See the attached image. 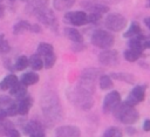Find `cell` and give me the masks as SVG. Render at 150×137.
<instances>
[{
  "label": "cell",
  "mask_w": 150,
  "mask_h": 137,
  "mask_svg": "<svg viewBox=\"0 0 150 137\" xmlns=\"http://www.w3.org/2000/svg\"><path fill=\"white\" fill-rule=\"evenodd\" d=\"M7 137H21V136H20V132H19L16 129L13 128V129L9 131V133L7 135Z\"/></svg>",
  "instance_id": "cell-37"
},
{
  "label": "cell",
  "mask_w": 150,
  "mask_h": 137,
  "mask_svg": "<svg viewBox=\"0 0 150 137\" xmlns=\"http://www.w3.org/2000/svg\"><path fill=\"white\" fill-rule=\"evenodd\" d=\"M6 112L7 116H16L19 115V105H18V101H12L7 108H6Z\"/></svg>",
  "instance_id": "cell-31"
},
{
  "label": "cell",
  "mask_w": 150,
  "mask_h": 137,
  "mask_svg": "<svg viewBox=\"0 0 150 137\" xmlns=\"http://www.w3.org/2000/svg\"><path fill=\"white\" fill-rule=\"evenodd\" d=\"M29 137H46L45 132L43 131H36V132H33L29 135Z\"/></svg>",
  "instance_id": "cell-38"
},
{
  "label": "cell",
  "mask_w": 150,
  "mask_h": 137,
  "mask_svg": "<svg viewBox=\"0 0 150 137\" xmlns=\"http://www.w3.org/2000/svg\"><path fill=\"white\" fill-rule=\"evenodd\" d=\"M143 130L146 131V132H150V119L149 118L144 119V122H143Z\"/></svg>",
  "instance_id": "cell-36"
},
{
  "label": "cell",
  "mask_w": 150,
  "mask_h": 137,
  "mask_svg": "<svg viewBox=\"0 0 150 137\" xmlns=\"http://www.w3.org/2000/svg\"><path fill=\"white\" fill-rule=\"evenodd\" d=\"M121 103V95L117 90H112L110 93H108L103 100V104H102V109L103 112L108 114L110 111H112L118 104Z\"/></svg>",
  "instance_id": "cell-7"
},
{
  "label": "cell",
  "mask_w": 150,
  "mask_h": 137,
  "mask_svg": "<svg viewBox=\"0 0 150 137\" xmlns=\"http://www.w3.org/2000/svg\"><path fill=\"white\" fill-rule=\"evenodd\" d=\"M28 62H29V66L32 67V69H34V70H41V69L43 68V60H42L41 56L38 55V54L32 55V56L29 57Z\"/></svg>",
  "instance_id": "cell-25"
},
{
  "label": "cell",
  "mask_w": 150,
  "mask_h": 137,
  "mask_svg": "<svg viewBox=\"0 0 150 137\" xmlns=\"http://www.w3.org/2000/svg\"><path fill=\"white\" fill-rule=\"evenodd\" d=\"M39 21L41 23H43L45 26H48L53 29H55V27H57V21H56V18H55V14L52 9H49L48 7L43 8L42 11H40L38 14H36Z\"/></svg>",
  "instance_id": "cell-9"
},
{
  "label": "cell",
  "mask_w": 150,
  "mask_h": 137,
  "mask_svg": "<svg viewBox=\"0 0 150 137\" xmlns=\"http://www.w3.org/2000/svg\"><path fill=\"white\" fill-rule=\"evenodd\" d=\"M50 53H54V48L50 43H47V42H41L39 43L38 46V49H36V54L40 55V56H46Z\"/></svg>",
  "instance_id": "cell-27"
},
{
  "label": "cell",
  "mask_w": 150,
  "mask_h": 137,
  "mask_svg": "<svg viewBox=\"0 0 150 137\" xmlns=\"http://www.w3.org/2000/svg\"><path fill=\"white\" fill-rule=\"evenodd\" d=\"M145 89H146V84H141V85H136L132 88V90L129 93L125 103L129 105H136L137 103L142 102L145 98Z\"/></svg>",
  "instance_id": "cell-8"
},
{
  "label": "cell",
  "mask_w": 150,
  "mask_h": 137,
  "mask_svg": "<svg viewBox=\"0 0 150 137\" xmlns=\"http://www.w3.org/2000/svg\"><path fill=\"white\" fill-rule=\"evenodd\" d=\"M103 1H110V2H115L116 0H103Z\"/></svg>",
  "instance_id": "cell-46"
},
{
  "label": "cell",
  "mask_w": 150,
  "mask_h": 137,
  "mask_svg": "<svg viewBox=\"0 0 150 137\" xmlns=\"http://www.w3.org/2000/svg\"><path fill=\"white\" fill-rule=\"evenodd\" d=\"M26 87H29V85H34L38 81H39V75L35 74L34 71H28L26 74L22 75L21 80H20Z\"/></svg>",
  "instance_id": "cell-22"
},
{
  "label": "cell",
  "mask_w": 150,
  "mask_h": 137,
  "mask_svg": "<svg viewBox=\"0 0 150 137\" xmlns=\"http://www.w3.org/2000/svg\"><path fill=\"white\" fill-rule=\"evenodd\" d=\"M6 117H7V112H6V109H2V108H0V121L5 119Z\"/></svg>",
  "instance_id": "cell-40"
},
{
  "label": "cell",
  "mask_w": 150,
  "mask_h": 137,
  "mask_svg": "<svg viewBox=\"0 0 150 137\" xmlns=\"http://www.w3.org/2000/svg\"><path fill=\"white\" fill-rule=\"evenodd\" d=\"M98 61L103 66H116L118 63V53L114 49H105L98 54Z\"/></svg>",
  "instance_id": "cell-10"
},
{
  "label": "cell",
  "mask_w": 150,
  "mask_h": 137,
  "mask_svg": "<svg viewBox=\"0 0 150 137\" xmlns=\"http://www.w3.org/2000/svg\"><path fill=\"white\" fill-rule=\"evenodd\" d=\"M123 56H124V59H125L127 61H129V62H135V61H137L138 57H139V55L136 54L135 52H132L131 49H125V50L123 52Z\"/></svg>",
  "instance_id": "cell-34"
},
{
  "label": "cell",
  "mask_w": 150,
  "mask_h": 137,
  "mask_svg": "<svg viewBox=\"0 0 150 137\" xmlns=\"http://www.w3.org/2000/svg\"><path fill=\"white\" fill-rule=\"evenodd\" d=\"M145 6H146V7H150V0H148V1H146V4H145Z\"/></svg>",
  "instance_id": "cell-45"
},
{
  "label": "cell",
  "mask_w": 150,
  "mask_h": 137,
  "mask_svg": "<svg viewBox=\"0 0 150 137\" xmlns=\"http://www.w3.org/2000/svg\"><path fill=\"white\" fill-rule=\"evenodd\" d=\"M30 27H32V25H30L28 21H26V20H20V21H18V22L14 25V27H13V33H14L15 35H19V34H22V33H25V32H30Z\"/></svg>",
  "instance_id": "cell-21"
},
{
  "label": "cell",
  "mask_w": 150,
  "mask_h": 137,
  "mask_svg": "<svg viewBox=\"0 0 150 137\" xmlns=\"http://www.w3.org/2000/svg\"><path fill=\"white\" fill-rule=\"evenodd\" d=\"M81 130L75 125H61L55 130V137H80Z\"/></svg>",
  "instance_id": "cell-11"
},
{
  "label": "cell",
  "mask_w": 150,
  "mask_h": 137,
  "mask_svg": "<svg viewBox=\"0 0 150 137\" xmlns=\"http://www.w3.org/2000/svg\"><path fill=\"white\" fill-rule=\"evenodd\" d=\"M143 47H144V49H150V40H144Z\"/></svg>",
  "instance_id": "cell-41"
},
{
  "label": "cell",
  "mask_w": 150,
  "mask_h": 137,
  "mask_svg": "<svg viewBox=\"0 0 150 137\" xmlns=\"http://www.w3.org/2000/svg\"><path fill=\"white\" fill-rule=\"evenodd\" d=\"M101 18H102V14H100V13H95V12H91L90 14H88V22L97 23V22H100Z\"/></svg>",
  "instance_id": "cell-35"
},
{
  "label": "cell",
  "mask_w": 150,
  "mask_h": 137,
  "mask_svg": "<svg viewBox=\"0 0 150 137\" xmlns=\"http://www.w3.org/2000/svg\"><path fill=\"white\" fill-rule=\"evenodd\" d=\"M82 6L86 7L87 9H90V12H95V13H100V14H103V13H107L109 11V7L107 5H103V4H100V2H82Z\"/></svg>",
  "instance_id": "cell-16"
},
{
  "label": "cell",
  "mask_w": 150,
  "mask_h": 137,
  "mask_svg": "<svg viewBox=\"0 0 150 137\" xmlns=\"http://www.w3.org/2000/svg\"><path fill=\"white\" fill-rule=\"evenodd\" d=\"M13 128H14V125H13V123L11 121H7L6 118L0 121V137L7 136Z\"/></svg>",
  "instance_id": "cell-28"
},
{
  "label": "cell",
  "mask_w": 150,
  "mask_h": 137,
  "mask_svg": "<svg viewBox=\"0 0 150 137\" xmlns=\"http://www.w3.org/2000/svg\"><path fill=\"white\" fill-rule=\"evenodd\" d=\"M68 98L75 107L82 110H88L94 105L93 91L80 83L68 91Z\"/></svg>",
  "instance_id": "cell-2"
},
{
  "label": "cell",
  "mask_w": 150,
  "mask_h": 137,
  "mask_svg": "<svg viewBox=\"0 0 150 137\" xmlns=\"http://www.w3.org/2000/svg\"><path fill=\"white\" fill-rule=\"evenodd\" d=\"M11 50L8 41L5 39V34H0V54H6Z\"/></svg>",
  "instance_id": "cell-33"
},
{
  "label": "cell",
  "mask_w": 150,
  "mask_h": 137,
  "mask_svg": "<svg viewBox=\"0 0 150 137\" xmlns=\"http://www.w3.org/2000/svg\"><path fill=\"white\" fill-rule=\"evenodd\" d=\"M76 0H53V7L56 11H66L73 7Z\"/></svg>",
  "instance_id": "cell-23"
},
{
  "label": "cell",
  "mask_w": 150,
  "mask_h": 137,
  "mask_svg": "<svg viewBox=\"0 0 150 137\" xmlns=\"http://www.w3.org/2000/svg\"><path fill=\"white\" fill-rule=\"evenodd\" d=\"M112 112H114L115 118L118 119L123 124H134L139 118L138 111L132 105H129L125 102L124 103H120L112 110Z\"/></svg>",
  "instance_id": "cell-3"
},
{
  "label": "cell",
  "mask_w": 150,
  "mask_h": 137,
  "mask_svg": "<svg viewBox=\"0 0 150 137\" xmlns=\"http://www.w3.org/2000/svg\"><path fill=\"white\" fill-rule=\"evenodd\" d=\"M41 109L45 116L52 122H57L63 118V110L59 96L53 91H47L41 97Z\"/></svg>",
  "instance_id": "cell-1"
},
{
  "label": "cell",
  "mask_w": 150,
  "mask_h": 137,
  "mask_svg": "<svg viewBox=\"0 0 150 137\" xmlns=\"http://www.w3.org/2000/svg\"><path fill=\"white\" fill-rule=\"evenodd\" d=\"M29 62H28V57L26 55H20L15 59L13 66H14V70H23L28 67Z\"/></svg>",
  "instance_id": "cell-26"
},
{
  "label": "cell",
  "mask_w": 150,
  "mask_h": 137,
  "mask_svg": "<svg viewBox=\"0 0 150 137\" xmlns=\"http://www.w3.org/2000/svg\"><path fill=\"white\" fill-rule=\"evenodd\" d=\"M30 32H33V33H41V28H40V26H38V25H32Z\"/></svg>",
  "instance_id": "cell-39"
},
{
  "label": "cell",
  "mask_w": 150,
  "mask_h": 137,
  "mask_svg": "<svg viewBox=\"0 0 150 137\" xmlns=\"http://www.w3.org/2000/svg\"><path fill=\"white\" fill-rule=\"evenodd\" d=\"M110 77L114 78V80H117V81H122V82L129 83V84L135 83V77H134V75H131V74H129V73H124V71L111 73V74H110Z\"/></svg>",
  "instance_id": "cell-19"
},
{
  "label": "cell",
  "mask_w": 150,
  "mask_h": 137,
  "mask_svg": "<svg viewBox=\"0 0 150 137\" xmlns=\"http://www.w3.org/2000/svg\"><path fill=\"white\" fill-rule=\"evenodd\" d=\"M122 136H123L122 135V131L118 128H116V126L108 128L104 131V133H103V137H122Z\"/></svg>",
  "instance_id": "cell-32"
},
{
  "label": "cell",
  "mask_w": 150,
  "mask_h": 137,
  "mask_svg": "<svg viewBox=\"0 0 150 137\" xmlns=\"http://www.w3.org/2000/svg\"><path fill=\"white\" fill-rule=\"evenodd\" d=\"M141 34V27H139V23L136 22V21H132L129 26V28L127 29V32L123 34V36L125 39H130V37H134V36H137Z\"/></svg>",
  "instance_id": "cell-24"
},
{
  "label": "cell",
  "mask_w": 150,
  "mask_h": 137,
  "mask_svg": "<svg viewBox=\"0 0 150 137\" xmlns=\"http://www.w3.org/2000/svg\"><path fill=\"white\" fill-rule=\"evenodd\" d=\"M18 81H19V78L16 77V75H14V74H8V75L0 82V90H2V91L9 90Z\"/></svg>",
  "instance_id": "cell-17"
},
{
  "label": "cell",
  "mask_w": 150,
  "mask_h": 137,
  "mask_svg": "<svg viewBox=\"0 0 150 137\" xmlns=\"http://www.w3.org/2000/svg\"><path fill=\"white\" fill-rule=\"evenodd\" d=\"M127 131H128V133H129V135H134L136 130H135V129H132V128H128V129H127Z\"/></svg>",
  "instance_id": "cell-44"
},
{
  "label": "cell",
  "mask_w": 150,
  "mask_h": 137,
  "mask_svg": "<svg viewBox=\"0 0 150 137\" xmlns=\"http://www.w3.org/2000/svg\"><path fill=\"white\" fill-rule=\"evenodd\" d=\"M64 35L71 40L73 42H82L83 41V36L82 34L76 29V28H73V27H67L64 28Z\"/></svg>",
  "instance_id": "cell-20"
},
{
  "label": "cell",
  "mask_w": 150,
  "mask_h": 137,
  "mask_svg": "<svg viewBox=\"0 0 150 137\" xmlns=\"http://www.w3.org/2000/svg\"><path fill=\"white\" fill-rule=\"evenodd\" d=\"M104 25L109 30L121 32L127 26V19L118 13H110L104 19Z\"/></svg>",
  "instance_id": "cell-5"
},
{
  "label": "cell",
  "mask_w": 150,
  "mask_h": 137,
  "mask_svg": "<svg viewBox=\"0 0 150 137\" xmlns=\"http://www.w3.org/2000/svg\"><path fill=\"white\" fill-rule=\"evenodd\" d=\"M90 42H91L95 47H98V48H101V49H109L110 47L114 46L115 39H114V35H112L111 33H109L108 30H104V29H96V30H94V33L91 34Z\"/></svg>",
  "instance_id": "cell-4"
},
{
  "label": "cell",
  "mask_w": 150,
  "mask_h": 137,
  "mask_svg": "<svg viewBox=\"0 0 150 137\" xmlns=\"http://www.w3.org/2000/svg\"><path fill=\"white\" fill-rule=\"evenodd\" d=\"M64 22L70 23L73 26H83L88 23V14L84 11H76V12H67L63 16Z\"/></svg>",
  "instance_id": "cell-6"
},
{
  "label": "cell",
  "mask_w": 150,
  "mask_h": 137,
  "mask_svg": "<svg viewBox=\"0 0 150 137\" xmlns=\"http://www.w3.org/2000/svg\"><path fill=\"white\" fill-rule=\"evenodd\" d=\"M100 88L103 90H108L112 88V80L110 75H101L100 77Z\"/></svg>",
  "instance_id": "cell-29"
},
{
  "label": "cell",
  "mask_w": 150,
  "mask_h": 137,
  "mask_svg": "<svg viewBox=\"0 0 150 137\" xmlns=\"http://www.w3.org/2000/svg\"><path fill=\"white\" fill-rule=\"evenodd\" d=\"M48 6V2L46 0H34L33 2H30L28 6H27V12L29 14H33V15H36L40 11H42L43 8H46Z\"/></svg>",
  "instance_id": "cell-15"
},
{
  "label": "cell",
  "mask_w": 150,
  "mask_h": 137,
  "mask_svg": "<svg viewBox=\"0 0 150 137\" xmlns=\"http://www.w3.org/2000/svg\"><path fill=\"white\" fill-rule=\"evenodd\" d=\"M32 104H33V100H32L30 96H27V95H26L25 97L19 98V100H18L19 115H22V116L27 115L28 111H29V109H30V107H32Z\"/></svg>",
  "instance_id": "cell-14"
},
{
  "label": "cell",
  "mask_w": 150,
  "mask_h": 137,
  "mask_svg": "<svg viewBox=\"0 0 150 137\" xmlns=\"http://www.w3.org/2000/svg\"><path fill=\"white\" fill-rule=\"evenodd\" d=\"M144 25H145V26L148 27V29L150 30V18H149V16L144 19Z\"/></svg>",
  "instance_id": "cell-43"
},
{
  "label": "cell",
  "mask_w": 150,
  "mask_h": 137,
  "mask_svg": "<svg viewBox=\"0 0 150 137\" xmlns=\"http://www.w3.org/2000/svg\"><path fill=\"white\" fill-rule=\"evenodd\" d=\"M143 41H144V36L143 35H137V36H134V37H130L129 39V49H131L132 52H135L136 54H138L139 56L143 54V50H144V47H143Z\"/></svg>",
  "instance_id": "cell-12"
},
{
  "label": "cell",
  "mask_w": 150,
  "mask_h": 137,
  "mask_svg": "<svg viewBox=\"0 0 150 137\" xmlns=\"http://www.w3.org/2000/svg\"><path fill=\"white\" fill-rule=\"evenodd\" d=\"M0 1H1V0H0Z\"/></svg>",
  "instance_id": "cell-47"
},
{
  "label": "cell",
  "mask_w": 150,
  "mask_h": 137,
  "mask_svg": "<svg viewBox=\"0 0 150 137\" xmlns=\"http://www.w3.org/2000/svg\"><path fill=\"white\" fill-rule=\"evenodd\" d=\"M9 94L12 95V96H14L16 100H19V98H22V97H25L26 95H27V87L20 81H18L11 89H9Z\"/></svg>",
  "instance_id": "cell-13"
},
{
  "label": "cell",
  "mask_w": 150,
  "mask_h": 137,
  "mask_svg": "<svg viewBox=\"0 0 150 137\" xmlns=\"http://www.w3.org/2000/svg\"><path fill=\"white\" fill-rule=\"evenodd\" d=\"M55 61H56V55L54 53H50V54L43 56V68L52 69L53 66L55 64Z\"/></svg>",
  "instance_id": "cell-30"
},
{
  "label": "cell",
  "mask_w": 150,
  "mask_h": 137,
  "mask_svg": "<svg viewBox=\"0 0 150 137\" xmlns=\"http://www.w3.org/2000/svg\"><path fill=\"white\" fill-rule=\"evenodd\" d=\"M4 15H5V7L0 4V20L4 18Z\"/></svg>",
  "instance_id": "cell-42"
},
{
  "label": "cell",
  "mask_w": 150,
  "mask_h": 137,
  "mask_svg": "<svg viewBox=\"0 0 150 137\" xmlns=\"http://www.w3.org/2000/svg\"><path fill=\"white\" fill-rule=\"evenodd\" d=\"M36 131H43V125L38 121H28L23 126V132L26 135H30Z\"/></svg>",
  "instance_id": "cell-18"
}]
</instances>
